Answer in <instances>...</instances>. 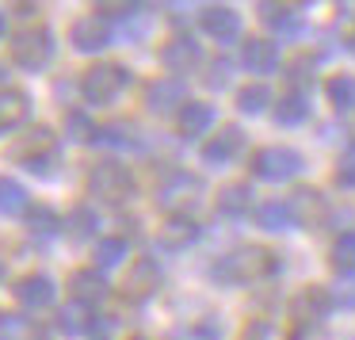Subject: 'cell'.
I'll return each mask as SVG.
<instances>
[{"label": "cell", "mask_w": 355, "mask_h": 340, "mask_svg": "<svg viewBox=\"0 0 355 340\" xmlns=\"http://www.w3.org/2000/svg\"><path fill=\"white\" fill-rule=\"evenodd\" d=\"M260 16L268 19L275 31H298L302 16L294 8H283V4H260Z\"/></svg>", "instance_id": "cell-27"}, {"label": "cell", "mask_w": 355, "mask_h": 340, "mask_svg": "<svg viewBox=\"0 0 355 340\" xmlns=\"http://www.w3.org/2000/svg\"><path fill=\"white\" fill-rule=\"evenodd\" d=\"M306 115H309V100H306V92H286L283 100L275 103V119H279L283 126H298Z\"/></svg>", "instance_id": "cell-22"}, {"label": "cell", "mask_w": 355, "mask_h": 340, "mask_svg": "<svg viewBox=\"0 0 355 340\" xmlns=\"http://www.w3.org/2000/svg\"><path fill=\"white\" fill-rule=\"evenodd\" d=\"M202 31L218 42H233L241 35V16L225 4H210V8H202Z\"/></svg>", "instance_id": "cell-8"}, {"label": "cell", "mask_w": 355, "mask_h": 340, "mask_svg": "<svg viewBox=\"0 0 355 340\" xmlns=\"http://www.w3.org/2000/svg\"><path fill=\"white\" fill-rule=\"evenodd\" d=\"M0 35H4V12H0Z\"/></svg>", "instance_id": "cell-39"}, {"label": "cell", "mask_w": 355, "mask_h": 340, "mask_svg": "<svg viewBox=\"0 0 355 340\" xmlns=\"http://www.w3.org/2000/svg\"><path fill=\"white\" fill-rule=\"evenodd\" d=\"M69 287H73V294H77V302H103L107 298V279H103L100 271H92V268L73 271Z\"/></svg>", "instance_id": "cell-19"}, {"label": "cell", "mask_w": 355, "mask_h": 340, "mask_svg": "<svg viewBox=\"0 0 355 340\" xmlns=\"http://www.w3.org/2000/svg\"><path fill=\"white\" fill-rule=\"evenodd\" d=\"M31 230H39V233H54V230H58V218L50 214V210H35V214H31Z\"/></svg>", "instance_id": "cell-35"}, {"label": "cell", "mask_w": 355, "mask_h": 340, "mask_svg": "<svg viewBox=\"0 0 355 340\" xmlns=\"http://www.w3.org/2000/svg\"><path fill=\"white\" fill-rule=\"evenodd\" d=\"M324 92H329V103L336 111H352L355 108V77H347V73L332 77L329 85H324Z\"/></svg>", "instance_id": "cell-24"}, {"label": "cell", "mask_w": 355, "mask_h": 340, "mask_svg": "<svg viewBox=\"0 0 355 340\" xmlns=\"http://www.w3.org/2000/svg\"><path fill=\"white\" fill-rule=\"evenodd\" d=\"M268 332H271V329H268L263 321H252L245 332H241V340H268Z\"/></svg>", "instance_id": "cell-36"}, {"label": "cell", "mask_w": 355, "mask_h": 340, "mask_svg": "<svg viewBox=\"0 0 355 340\" xmlns=\"http://www.w3.org/2000/svg\"><path fill=\"white\" fill-rule=\"evenodd\" d=\"M336 184H340V187H355V146L347 149L344 157H340V164H336Z\"/></svg>", "instance_id": "cell-33"}, {"label": "cell", "mask_w": 355, "mask_h": 340, "mask_svg": "<svg viewBox=\"0 0 355 340\" xmlns=\"http://www.w3.org/2000/svg\"><path fill=\"white\" fill-rule=\"evenodd\" d=\"M329 309H332V294L324 287H306L294 298V317H302V321H321Z\"/></svg>", "instance_id": "cell-16"}, {"label": "cell", "mask_w": 355, "mask_h": 340, "mask_svg": "<svg viewBox=\"0 0 355 340\" xmlns=\"http://www.w3.org/2000/svg\"><path fill=\"white\" fill-rule=\"evenodd\" d=\"M241 146H245V134H241L237 126H225V130H218L214 138L202 146V161L207 164H225V161H233V157L241 153Z\"/></svg>", "instance_id": "cell-11"}, {"label": "cell", "mask_w": 355, "mask_h": 340, "mask_svg": "<svg viewBox=\"0 0 355 340\" xmlns=\"http://www.w3.org/2000/svg\"><path fill=\"white\" fill-rule=\"evenodd\" d=\"M0 340H35V321L24 314H0Z\"/></svg>", "instance_id": "cell-26"}, {"label": "cell", "mask_w": 355, "mask_h": 340, "mask_svg": "<svg viewBox=\"0 0 355 340\" xmlns=\"http://www.w3.org/2000/svg\"><path fill=\"white\" fill-rule=\"evenodd\" d=\"M24 210H27L24 184H16L12 176H0V214H4V218H19Z\"/></svg>", "instance_id": "cell-21"}, {"label": "cell", "mask_w": 355, "mask_h": 340, "mask_svg": "<svg viewBox=\"0 0 355 340\" xmlns=\"http://www.w3.org/2000/svg\"><path fill=\"white\" fill-rule=\"evenodd\" d=\"M54 279L50 275H24L16 283V298L24 302V306H31V309H42V306H50L54 302Z\"/></svg>", "instance_id": "cell-14"}, {"label": "cell", "mask_w": 355, "mask_h": 340, "mask_svg": "<svg viewBox=\"0 0 355 340\" xmlns=\"http://www.w3.org/2000/svg\"><path fill=\"white\" fill-rule=\"evenodd\" d=\"M352 50H355V35H352Z\"/></svg>", "instance_id": "cell-40"}, {"label": "cell", "mask_w": 355, "mask_h": 340, "mask_svg": "<svg viewBox=\"0 0 355 340\" xmlns=\"http://www.w3.org/2000/svg\"><path fill=\"white\" fill-rule=\"evenodd\" d=\"M100 12H111V16H130L134 4H100Z\"/></svg>", "instance_id": "cell-38"}, {"label": "cell", "mask_w": 355, "mask_h": 340, "mask_svg": "<svg viewBox=\"0 0 355 340\" xmlns=\"http://www.w3.org/2000/svg\"><path fill=\"white\" fill-rule=\"evenodd\" d=\"M161 62H164V69L168 73H191L195 65L202 62V50H199V42L195 39H172V42H164V50H161Z\"/></svg>", "instance_id": "cell-9"}, {"label": "cell", "mask_w": 355, "mask_h": 340, "mask_svg": "<svg viewBox=\"0 0 355 340\" xmlns=\"http://www.w3.org/2000/svg\"><path fill=\"white\" fill-rule=\"evenodd\" d=\"M199 192H202L199 176H191V172H172V176L157 187V203H161L164 210H180V207L199 203Z\"/></svg>", "instance_id": "cell-6"}, {"label": "cell", "mask_w": 355, "mask_h": 340, "mask_svg": "<svg viewBox=\"0 0 355 340\" xmlns=\"http://www.w3.org/2000/svg\"><path fill=\"white\" fill-rule=\"evenodd\" d=\"M27 111H31L27 96L19 92V88H4V92H0V134L24 123V119H27Z\"/></svg>", "instance_id": "cell-18"}, {"label": "cell", "mask_w": 355, "mask_h": 340, "mask_svg": "<svg viewBox=\"0 0 355 340\" xmlns=\"http://www.w3.org/2000/svg\"><path fill=\"white\" fill-rule=\"evenodd\" d=\"M96 226H100V222H96V210L92 207H77L69 218H65V230H69V237H77V241L80 237H92Z\"/></svg>", "instance_id": "cell-30"}, {"label": "cell", "mask_w": 355, "mask_h": 340, "mask_svg": "<svg viewBox=\"0 0 355 340\" xmlns=\"http://www.w3.org/2000/svg\"><path fill=\"white\" fill-rule=\"evenodd\" d=\"M256 222H260L263 230L279 233V230H291V226H294V214H291L286 203H263V207L256 210Z\"/></svg>", "instance_id": "cell-25"}, {"label": "cell", "mask_w": 355, "mask_h": 340, "mask_svg": "<svg viewBox=\"0 0 355 340\" xmlns=\"http://www.w3.org/2000/svg\"><path fill=\"white\" fill-rule=\"evenodd\" d=\"M268 103H271V92H268L263 85H245V88L237 92V108L245 111V115H260Z\"/></svg>", "instance_id": "cell-28"}, {"label": "cell", "mask_w": 355, "mask_h": 340, "mask_svg": "<svg viewBox=\"0 0 355 340\" xmlns=\"http://www.w3.org/2000/svg\"><path fill=\"white\" fill-rule=\"evenodd\" d=\"M50 54H54V42H50V31H42V27H27L12 39V62L19 69H31V73L42 69L50 62Z\"/></svg>", "instance_id": "cell-4"}, {"label": "cell", "mask_w": 355, "mask_h": 340, "mask_svg": "<svg viewBox=\"0 0 355 340\" xmlns=\"http://www.w3.org/2000/svg\"><path fill=\"white\" fill-rule=\"evenodd\" d=\"M210 123H214V108L210 103H195L187 100L184 108H180V134L184 138H195V134H207Z\"/></svg>", "instance_id": "cell-17"}, {"label": "cell", "mask_w": 355, "mask_h": 340, "mask_svg": "<svg viewBox=\"0 0 355 340\" xmlns=\"http://www.w3.org/2000/svg\"><path fill=\"white\" fill-rule=\"evenodd\" d=\"M123 85H126L123 65H92V69L85 73V80H80V88H85V96L92 103H111L123 92Z\"/></svg>", "instance_id": "cell-5"}, {"label": "cell", "mask_w": 355, "mask_h": 340, "mask_svg": "<svg viewBox=\"0 0 355 340\" xmlns=\"http://www.w3.org/2000/svg\"><path fill=\"white\" fill-rule=\"evenodd\" d=\"M332 268L336 271H355V233H340L332 245Z\"/></svg>", "instance_id": "cell-31"}, {"label": "cell", "mask_w": 355, "mask_h": 340, "mask_svg": "<svg viewBox=\"0 0 355 340\" xmlns=\"http://www.w3.org/2000/svg\"><path fill=\"white\" fill-rule=\"evenodd\" d=\"M180 103H187L180 80H157V85H149V108H153L157 115H168L172 108H180Z\"/></svg>", "instance_id": "cell-20"}, {"label": "cell", "mask_w": 355, "mask_h": 340, "mask_svg": "<svg viewBox=\"0 0 355 340\" xmlns=\"http://www.w3.org/2000/svg\"><path fill=\"white\" fill-rule=\"evenodd\" d=\"M195 237H199V226H195L187 214H172L168 222L157 230V241H161L164 248H172V253H176V248H187Z\"/></svg>", "instance_id": "cell-15"}, {"label": "cell", "mask_w": 355, "mask_h": 340, "mask_svg": "<svg viewBox=\"0 0 355 340\" xmlns=\"http://www.w3.org/2000/svg\"><path fill=\"white\" fill-rule=\"evenodd\" d=\"M157 287H161V268H157V260L138 256L130 275H126V294H130V298H149Z\"/></svg>", "instance_id": "cell-12"}, {"label": "cell", "mask_w": 355, "mask_h": 340, "mask_svg": "<svg viewBox=\"0 0 355 340\" xmlns=\"http://www.w3.org/2000/svg\"><path fill=\"white\" fill-rule=\"evenodd\" d=\"M275 271V256L268 253V248H233L230 256H222V260L214 264V279H222V283H256V279L271 275Z\"/></svg>", "instance_id": "cell-1"}, {"label": "cell", "mask_w": 355, "mask_h": 340, "mask_svg": "<svg viewBox=\"0 0 355 340\" xmlns=\"http://www.w3.org/2000/svg\"><path fill=\"white\" fill-rule=\"evenodd\" d=\"M69 42L73 50H80V54H96V50H103L111 42V27L103 16H80L77 24L69 27Z\"/></svg>", "instance_id": "cell-7"}, {"label": "cell", "mask_w": 355, "mask_h": 340, "mask_svg": "<svg viewBox=\"0 0 355 340\" xmlns=\"http://www.w3.org/2000/svg\"><path fill=\"white\" fill-rule=\"evenodd\" d=\"M123 256H126L123 237H100L96 241V264H100V268H115V264H123Z\"/></svg>", "instance_id": "cell-29"}, {"label": "cell", "mask_w": 355, "mask_h": 340, "mask_svg": "<svg viewBox=\"0 0 355 340\" xmlns=\"http://www.w3.org/2000/svg\"><path fill=\"white\" fill-rule=\"evenodd\" d=\"M65 134H69L73 142H88V138H96V126L88 123L85 115H69L65 119Z\"/></svg>", "instance_id": "cell-32"}, {"label": "cell", "mask_w": 355, "mask_h": 340, "mask_svg": "<svg viewBox=\"0 0 355 340\" xmlns=\"http://www.w3.org/2000/svg\"><path fill=\"white\" fill-rule=\"evenodd\" d=\"M58 329H62V332H80V329H85V309H80V306L62 309V314H58Z\"/></svg>", "instance_id": "cell-34"}, {"label": "cell", "mask_w": 355, "mask_h": 340, "mask_svg": "<svg viewBox=\"0 0 355 340\" xmlns=\"http://www.w3.org/2000/svg\"><path fill=\"white\" fill-rule=\"evenodd\" d=\"M241 62H245L248 73H275L279 46L271 39H248L245 50H241Z\"/></svg>", "instance_id": "cell-13"}, {"label": "cell", "mask_w": 355, "mask_h": 340, "mask_svg": "<svg viewBox=\"0 0 355 340\" xmlns=\"http://www.w3.org/2000/svg\"><path fill=\"white\" fill-rule=\"evenodd\" d=\"M252 172L260 180H271V184H283V180L298 176L302 172V153L286 146H268L252 157Z\"/></svg>", "instance_id": "cell-3"}, {"label": "cell", "mask_w": 355, "mask_h": 340, "mask_svg": "<svg viewBox=\"0 0 355 340\" xmlns=\"http://www.w3.org/2000/svg\"><path fill=\"white\" fill-rule=\"evenodd\" d=\"M88 192H92L96 199H103V203H123V199L134 195V176H130L126 164L103 161V164H96L92 176H88Z\"/></svg>", "instance_id": "cell-2"}, {"label": "cell", "mask_w": 355, "mask_h": 340, "mask_svg": "<svg viewBox=\"0 0 355 340\" xmlns=\"http://www.w3.org/2000/svg\"><path fill=\"white\" fill-rule=\"evenodd\" d=\"M230 80V62H218L214 65V77H210V85H225Z\"/></svg>", "instance_id": "cell-37"}, {"label": "cell", "mask_w": 355, "mask_h": 340, "mask_svg": "<svg viewBox=\"0 0 355 340\" xmlns=\"http://www.w3.org/2000/svg\"><path fill=\"white\" fill-rule=\"evenodd\" d=\"M286 207H291L294 222H302V226H321L324 214H329L321 192H313V187H298V192L291 195V203H286Z\"/></svg>", "instance_id": "cell-10"}, {"label": "cell", "mask_w": 355, "mask_h": 340, "mask_svg": "<svg viewBox=\"0 0 355 340\" xmlns=\"http://www.w3.org/2000/svg\"><path fill=\"white\" fill-rule=\"evenodd\" d=\"M248 203H252L248 184H230V187H222V192H218V210H222V214H230V218L245 214Z\"/></svg>", "instance_id": "cell-23"}]
</instances>
